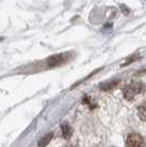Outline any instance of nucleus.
Here are the masks:
<instances>
[{
  "label": "nucleus",
  "instance_id": "6",
  "mask_svg": "<svg viewBox=\"0 0 146 147\" xmlns=\"http://www.w3.org/2000/svg\"><path fill=\"white\" fill-rule=\"evenodd\" d=\"M117 83H118L117 80H115V81L106 82V83H102V84L100 85V88H101L102 91H110V90H112L113 88H115Z\"/></svg>",
  "mask_w": 146,
  "mask_h": 147
},
{
  "label": "nucleus",
  "instance_id": "1",
  "mask_svg": "<svg viewBox=\"0 0 146 147\" xmlns=\"http://www.w3.org/2000/svg\"><path fill=\"white\" fill-rule=\"evenodd\" d=\"M144 90H145V86H144V84L142 82L139 81L131 82V83H128L123 88V95H124L125 100L132 101V100H134L135 96H137L139 94L143 93Z\"/></svg>",
  "mask_w": 146,
  "mask_h": 147
},
{
  "label": "nucleus",
  "instance_id": "7",
  "mask_svg": "<svg viewBox=\"0 0 146 147\" xmlns=\"http://www.w3.org/2000/svg\"><path fill=\"white\" fill-rule=\"evenodd\" d=\"M52 137H53V134L50 133V134H48V135H45L44 137H42L41 140H39V143H38V146L39 147H45L49 143H50V140H52Z\"/></svg>",
  "mask_w": 146,
  "mask_h": 147
},
{
  "label": "nucleus",
  "instance_id": "4",
  "mask_svg": "<svg viewBox=\"0 0 146 147\" xmlns=\"http://www.w3.org/2000/svg\"><path fill=\"white\" fill-rule=\"evenodd\" d=\"M61 132L64 138H70V136L72 135V128L68 123H63L61 125Z\"/></svg>",
  "mask_w": 146,
  "mask_h": 147
},
{
  "label": "nucleus",
  "instance_id": "2",
  "mask_svg": "<svg viewBox=\"0 0 146 147\" xmlns=\"http://www.w3.org/2000/svg\"><path fill=\"white\" fill-rule=\"evenodd\" d=\"M68 60V53H59L55 55H52L47 60V66L48 67H57V66L63 64Z\"/></svg>",
  "mask_w": 146,
  "mask_h": 147
},
{
  "label": "nucleus",
  "instance_id": "9",
  "mask_svg": "<svg viewBox=\"0 0 146 147\" xmlns=\"http://www.w3.org/2000/svg\"><path fill=\"white\" fill-rule=\"evenodd\" d=\"M0 41H2V38H0Z\"/></svg>",
  "mask_w": 146,
  "mask_h": 147
},
{
  "label": "nucleus",
  "instance_id": "5",
  "mask_svg": "<svg viewBox=\"0 0 146 147\" xmlns=\"http://www.w3.org/2000/svg\"><path fill=\"white\" fill-rule=\"evenodd\" d=\"M137 113H139V117L142 121H146V101H144L141 104L137 109Z\"/></svg>",
  "mask_w": 146,
  "mask_h": 147
},
{
  "label": "nucleus",
  "instance_id": "8",
  "mask_svg": "<svg viewBox=\"0 0 146 147\" xmlns=\"http://www.w3.org/2000/svg\"><path fill=\"white\" fill-rule=\"evenodd\" d=\"M139 59V55H137V54H134V55H132V57H130L128 59L125 61L124 63L122 64V66H125V65H128V64H131L132 62H134V61H136V60Z\"/></svg>",
  "mask_w": 146,
  "mask_h": 147
},
{
  "label": "nucleus",
  "instance_id": "3",
  "mask_svg": "<svg viewBox=\"0 0 146 147\" xmlns=\"http://www.w3.org/2000/svg\"><path fill=\"white\" fill-rule=\"evenodd\" d=\"M126 146L127 147H146L144 138L139 134H130L126 138Z\"/></svg>",
  "mask_w": 146,
  "mask_h": 147
}]
</instances>
